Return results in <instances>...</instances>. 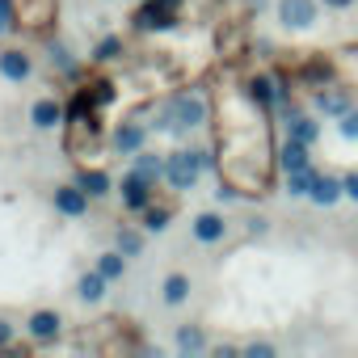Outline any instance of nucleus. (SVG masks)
Here are the masks:
<instances>
[{
  "mask_svg": "<svg viewBox=\"0 0 358 358\" xmlns=\"http://www.w3.org/2000/svg\"><path fill=\"white\" fill-rule=\"evenodd\" d=\"M220 148H224L228 182L241 186L245 194H262L270 182V143H266L262 114H253L249 101H245L241 118H228L220 127Z\"/></svg>",
  "mask_w": 358,
  "mask_h": 358,
  "instance_id": "nucleus-1",
  "label": "nucleus"
},
{
  "mask_svg": "<svg viewBox=\"0 0 358 358\" xmlns=\"http://www.w3.org/2000/svg\"><path fill=\"white\" fill-rule=\"evenodd\" d=\"M203 122H207V101L194 97V93L173 97L169 110H164V127H173V131H194V127H203Z\"/></svg>",
  "mask_w": 358,
  "mask_h": 358,
  "instance_id": "nucleus-2",
  "label": "nucleus"
},
{
  "mask_svg": "<svg viewBox=\"0 0 358 358\" xmlns=\"http://www.w3.org/2000/svg\"><path fill=\"white\" fill-rule=\"evenodd\" d=\"M199 173H203V152H173L164 160V177L173 190H190L199 182Z\"/></svg>",
  "mask_w": 358,
  "mask_h": 358,
  "instance_id": "nucleus-3",
  "label": "nucleus"
},
{
  "mask_svg": "<svg viewBox=\"0 0 358 358\" xmlns=\"http://www.w3.org/2000/svg\"><path fill=\"white\" fill-rule=\"evenodd\" d=\"M177 5L182 0H143V9L135 13V26L139 30H164V26H173Z\"/></svg>",
  "mask_w": 358,
  "mask_h": 358,
  "instance_id": "nucleus-4",
  "label": "nucleus"
},
{
  "mask_svg": "<svg viewBox=\"0 0 358 358\" xmlns=\"http://www.w3.org/2000/svg\"><path fill=\"white\" fill-rule=\"evenodd\" d=\"M278 22L287 30H308L316 22V0H278Z\"/></svg>",
  "mask_w": 358,
  "mask_h": 358,
  "instance_id": "nucleus-5",
  "label": "nucleus"
},
{
  "mask_svg": "<svg viewBox=\"0 0 358 358\" xmlns=\"http://www.w3.org/2000/svg\"><path fill=\"white\" fill-rule=\"evenodd\" d=\"M17 17H22V26H47V22H55V0H22V9H17Z\"/></svg>",
  "mask_w": 358,
  "mask_h": 358,
  "instance_id": "nucleus-6",
  "label": "nucleus"
},
{
  "mask_svg": "<svg viewBox=\"0 0 358 358\" xmlns=\"http://www.w3.org/2000/svg\"><path fill=\"white\" fill-rule=\"evenodd\" d=\"M55 207H59L64 215H85L89 194L80 190V182H76V186H64V190H55Z\"/></svg>",
  "mask_w": 358,
  "mask_h": 358,
  "instance_id": "nucleus-7",
  "label": "nucleus"
},
{
  "mask_svg": "<svg viewBox=\"0 0 358 358\" xmlns=\"http://www.w3.org/2000/svg\"><path fill=\"white\" fill-rule=\"evenodd\" d=\"M148 186H152V182H148L143 173H131L127 182H122V203H127V207H148Z\"/></svg>",
  "mask_w": 358,
  "mask_h": 358,
  "instance_id": "nucleus-8",
  "label": "nucleus"
},
{
  "mask_svg": "<svg viewBox=\"0 0 358 358\" xmlns=\"http://www.w3.org/2000/svg\"><path fill=\"white\" fill-rule=\"evenodd\" d=\"M278 160H282V169H287V173H299V169H308V143H299V139H287V143H282V152H278Z\"/></svg>",
  "mask_w": 358,
  "mask_h": 358,
  "instance_id": "nucleus-9",
  "label": "nucleus"
},
{
  "mask_svg": "<svg viewBox=\"0 0 358 358\" xmlns=\"http://www.w3.org/2000/svg\"><path fill=\"white\" fill-rule=\"evenodd\" d=\"M0 72H5L9 80H26L30 76V59L22 51H0Z\"/></svg>",
  "mask_w": 358,
  "mask_h": 358,
  "instance_id": "nucleus-10",
  "label": "nucleus"
},
{
  "mask_svg": "<svg viewBox=\"0 0 358 358\" xmlns=\"http://www.w3.org/2000/svg\"><path fill=\"white\" fill-rule=\"evenodd\" d=\"M341 190H345V186L337 182V177H320V182L312 186V194H308V199H312V203H320V207H333V203L341 199Z\"/></svg>",
  "mask_w": 358,
  "mask_h": 358,
  "instance_id": "nucleus-11",
  "label": "nucleus"
},
{
  "mask_svg": "<svg viewBox=\"0 0 358 358\" xmlns=\"http://www.w3.org/2000/svg\"><path fill=\"white\" fill-rule=\"evenodd\" d=\"M316 106L341 118V114L350 110V97H345V89H320V93H316Z\"/></svg>",
  "mask_w": 358,
  "mask_h": 358,
  "instance_id": "nucleus-12",
  "label": "nucleus"
},
{
  "mask_svg": "<svg viewBox=\"0 0 358 358\" xmlns=\"http://www.w3.org/2000/svg\"><path fill=\"white\" fill-rule=\"evenodd\" d=\"M30 333H34L38 341H51V337L59 333V316H55V312H34V316H30Z\"/></svg>",
  "mask_w": 358,
  "mask_h": 358,
  "instance_id": "nucleus-13",
  "label": "nucleus"
},
{
  "mask_svg": "<svg viewBox=\"0 0 358 358\" xmlns=\"http://www.w3.org/2000/svg\"><path fill=\"white\" fill-rule=\"evenodd\" d=\"M80 190H85L89 199H101V194L110 190V177H106L101 169H85V173H80Z\"/></svg>",
  "mask_w": 358,
  "mask_h": 358,
  "instance_id": "nucleus-14",
  "label": "nucleus"
},
{
  "mask_svg": "<svg viewBox=\"0 0 358 358\" xmlns=\"http://www.w3.org/2000/svg\"><path fill=\"white\" fill-rule=\"evenodd\" d=\"M30 118H34V127L51 131V127L64 118V110H59V101H51V97H47V101H38V106H34V114H30Z\"/></svg>",
  "mask_w": 358,
  "mask_h": 358,
  "instance_id": "nucleus-15",
  "label": "nucleus"
},
{
  "mask_svg": "<svg viewBox=\"0 0 358 358\" xmlns=\"http://www.w3.org/2000/svg\"><path fill=\"white\" fill-rule=\"evenodd\" d=\"M114 148H118V152H139V148H143V127H135V122L118 127V135H114Z\"/></svg>",
  "mask_w": 358,
  "mask_h": 358,
  "instance_id": "nucleus-16",
  "label": "nucleus"
},
{
  "mask_svg": "<svg viewBox=\"0 0 358 358\" xmlns=\"http://www.w3.org/2000/svg\"><path fill=\"white\" fill-rule=\"evenodd\" d=\"M194 236L207 241V245L220 241V236H224V220H220V215H199V220H194Z\"/></svg>",
  "mask_w": 358,
  "mask_h": 358,
  "instance_id": "nucleus-17",
  "label": "nucleus"
},
{
  "mask_svg": "<svg viewBox=\"0 0 358 358\" xmlns=\"http://www.w3.org/2000/svg\"><path fill=\"white\" fill-rule=\"evenodd\" d=\"M106 282H110V278H106L101 270H93V274H85V278H80V299H89V303H97V299L106 295Z\"/></svg>",
  "mask_w": 358,
  "mask_h": 358,
  "instance_id": "nucleus-18",
  "label": "nucleus"
},
{
  "mask_svg": "<svg viewBox=\"0 0 358 358\" xmlns=\"http://www.w3.org/2000/svg\"><path fill=\"white\" fill-rule=\"evenodd\" d=\"M190 295V278L186 274H169L164 278V303H182Z\"/></svg>",
  "mask_w": 358,
  "mask_h": 358,
  "instance_id": "nucleus-19",
  "label": "nucleus"
},
{
  "mask_svg": "<svg viewBox=\"0 0 358 358\" xmlns=\"http://www.w3.org/2000/svg\"><path fill=\"white\" fill-rule=\"evenodd\" d=\"M135 173H143L148 182H156V177H164V160L152 156V152H139V156H135Z\"/></svg>",
  "mask_w": 358,
  "mask_h": 358,
  "instance_id": "nucleus-20",
  "label": "nucleus"
},
{
  "mask_svg": "<svg viewBox=\"0 0 358 358\" xmlns=\"http://www.w3.org/2000/svg\"><path fill=\"white\" fill-rule=\"evenodd\" d=\"M320 182V173L308 164V169H299V173H291V194H312V186Z\"/></svg>",
  "mask_w": 358,
  "mask_h": 358,
  "instance_id": "nucleus-21",
  "label": "nucleus"
},
{
  "mask_svg": "<svg viewBox=\"0 0 358 358\" xmlns=\"http://www.w3.org/2000/svg\"><path fill=\"white\" fill-rule=\"evenodd\" d=\"M320 135V127L312 122V118H291V139H299V143H312Z\"/></svg>",
  "mask_w": 358,
  "mask_h": 358,
  "instance_id": "nucleus-22",
  "label": "nucleus"
},
{
  "mask_svg": "<svg viewBox=\"0 0 358 358\" xmlns=\"http://www.w3.org/2000/svg\"><path fill=\"white\" fill-rule=\"evenodd\" d=\"M97 270H101L106 278H122V270H127V262H122V249H118V253H106V257L97 262Z\"/></svg>",
  "mask_w": 358,
  "mask_h": 358,
  "instance_id": "nucleus-23",
  "label": "nucleus"
},
{
  "mask_svg": "<svg viewBox=\"0 0 358 358\" xmlns=\"http://www.w3.org/2000/svg\"><path fill=\"white\" fill-rule=\"evenodd\" d=\"M17 22H22L17 17V5H13V0H0V34H9Z\"/></svg>",
  "mask_w": 358,
  "mask_h": 358,
  "instance_id": "nucleus-24",
  "label": "nucleus"
},
{
  "mask_svg": "<svg viewBox=\"0 0 358 358\" xmlns=\"http://www.w3.org/2000/svg\"><path fill=\"white\" fill-rule=\"evenodd\" d=\"M118 249H122L127 257H135V253L143 249V241H139V232H118Z\"/></svg>",
  "mask_w": 358,
  "mask_h": 358,
  "instance_id": "nucleus-25",
  "label": "nucleus"
},
{
  "mask_svg": "<svg viewBox=\"0 0 358 358\" xmlns=\"http://www.w3.org/2000/svg\"><path fill=\"white\" fill-rule=\"evenodd\" d=\"M177 345H182V350H203V333L199 329H182V333H177Z\"/></svg>",
  "mask_w": 358,
  "mask_h": 358,
  "instance_id": "nucleus-26",
  "label": "nucleus"
},
{
  "mask_svg": "<svg viewBox=\"0 0 358 358\" xmlns=\"http://www.w3.org/2000/svg\"><path fill=\"white\" fill-rule=\"evenodd\" d=\"M337 127H341V135H345V139H358V110H345Z\"/></svg>",
  "mask_w": 358,
  "mask_h": 358,
  "instance_id": "nucleus-27",
  "label": "nucleus"
},
{
  "mask_svg": "<svg viewBox=\"0 0 358 358\" xmlns=\"http://www.w3.org/2000/svg\"><path fill=\"white\" fill-rule=\"evenodd\" d=\"M118 51H122V43H118V38H106V43L97 47V59H114Z\"/></svg>",
  "mask_w": 358,
  "mask_h": 358,
  "instance_id": "nucleus-28",
  "label": "nucleus"
},
{
  "mask_svg": "<svg viewBox=\"0 0 358 358\" xmlns=\"http://www.w3.org/2000/svg\"><path fill=\"white\" fill-rule=\"evenodd\" d=\"M169 224V211H148V232H160Z\"/></svg>",
  "mask_w": 358,
  "mask_h": 358,
  "instance_id": "nucleus-29",
  "label": "nucleus"
},
{
  "mask_svg": "<svg viewBox=\"0 0 358 358\" xmlns=\"http://www.w3.org/2000/svg\"><path fill=\"white\" fill-rule=\"evenodd\" d=\"M341 186H345V194L358 203V173H345V182H341Z\"/></svg>",
  "mask_w": 358,
  "mask_h": 358,
  "instance_id": "nucleus-30",
  "label": "nucleus"
},
{
  "mask_svg": "<svg viewBox=\"0 0 358 358\" xmlns=\"http://www.w3.org/2000/svg\"><path fill=\"white\" fill-rule=\"evenodd\" d=\"M9 337H13V329H9L5 320H0V350H5V345H9Z\"/></svg>",
  "mask_w": 358,
  "mask_h": 358,
  "instance_id": "nucleus-31",
  "label": "nucleus"
},
{
  "mask_svg": "<svg viewBox=\"0 0 358 358\" xmlns=\"http://www.w3.org/2000/svg\"><path fill=\"white\" fill-rule=\"evenodd\" d=\"M249 354H253V358H270L274 350H270V345H249Z\"/></svg>",
  "mask_w": 358,
  "mask_h": 358,
  "instance_id": "nucleus-32",
  "label": "nucleus"
},
{
  "mask_svg": "<svg viewBox=\"0 0 358 358\" xmlns=\"http://www.w3.org/2000/svg\"><path fill=\"white\" fill-rule=\"evenodd\" d=\"M329 9H345V5H354V0H324Z\"/></svg>",
  "mask_w": 358,
  "mask_h": 358,
  "instance_id": "nucleus-33",
  "label": "nucleus"
}]
</instances>
